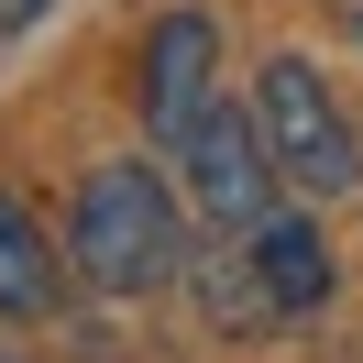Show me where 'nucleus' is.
<instances>
[{
	"mask_svg": "<svg viewBox=\"0 0 363 363\" xmlns=\"http://www.w3.org/2000/svg\"><path fill=\"white\" fill-rule=\"evenodd\" d=\"M77 275L99 297H143L165 275H187V231H177V199H165L155 165H99L77 187V231H67Z\"/></svg>",
	"mask_w": 363,
	"mask_h": 363,
	"instance_id": "f257e3e1",
	"label": "nucleus"
},
{
	"mask_svg": "<svg viewBox=\"0 0 363 363\" xmlns=\"http://www.w3.org/2000/svg\"><path fill=\"white\" fill-rule=\"evenodd\" d=\"M264 133H275L286 187H308V199H341V187L363 177V143H352V121L330 111V89H319L308 55H275L264 67Z\"/></svg>",
	"mask_w": 363,
	"mask_h": 363,
	"instance_id": "f03ea898",
	"label": "nucleus"
},
{
	"mask_svg": "<svg viewBox=\"0 0 363 363\" xmlns=\"http://www.w3.org/2000/svg\"><path fill=\"white\" fill-rule=\"evenodd\" d=\"M177 155H187V199H199L209 220H264L275 177H286V165H275V133H253L231 99H209V111L187 121Z\"/></svg>",
	"mask_w": 363,
	"mask_h": 363,
	"instance_id": "7ed1b4c3",
	"label": "nucleus"
},
{
	"mask_svg": "<svg viewBox=\"0 0 363 363\" xmlns=\"http://www.w3.org/2000/svg\"><path fill=\"white\" fill-rule=\"evenodd\" d=\"M209 89H220V33H209V11H165L155 45H143V133L187 143V121L209 111Z\"/></svg>",
	"mask_w": 363,
	"mask_h": 363,
	"instance_id": "20e7f679",
	"label": "nucleus"
},
{
	"mask_svg": "<svg viewBox=\"0 0 363 363\" xmlns=\"http://www.w3.org/2000/svg\"><path fill=\"white\" fill-rule=\"evenodd\" d=\"M187 286H199V308L220 319L231 341H253L264 319H286V297H275L264 253H187Z\"/></svg>",
	"mask_w": 363,
	"mask_h": 363,
	"instance_id": "39448f33",
	"label": "nucleus"
},
{
	"mask_svg": "<svg viewBox=\"0 0 363 363\" xmlns=\"http://www.w3.org/2000/svg\"><path fill=\"white\" fill-rule=\"evenodd\" d=\"M253 253H264V275H275V297H286V319L297 308H330V286H341V264H330V242H319V220H253Z\"/></svg>",
	"mask_w": 363,
	"mask_h": 363,
	"instance_id": "423d86ee",
	"label": "nucleus"
},
{
	"mask_svg": "<svg viewBox=\"0 0 363 363\" xmlns=\"http://www.w3.org/2000/svg\"><path fill=\"white\" fill-rule=\"evenodd\" d=\"M45 297H55V253H45V231H33L23 199H0V308L33 319Z\"/></svg>",
	"mask_w": 363,
	"mask_h": 363,
	"instance_id": "0eeeda50",
	"label": "nucleus"
},
{
	"mask_svg": "<svg viewBox=\"0 0 363 363\" xmlns=\"http://www.w3.org/2000/svg\"><path fill=\"white\" fill-rule=\"evenodd\" d=\"M23 23H45V0H0V33H23Z\"/></svg>",
	"mask_w": 363,
	"mask_h": 363,
	"instance_id": "6e6552de",
	"label": "nucleus"
},
{
	"mask_svg": "<svg viewBox=\"0 0 363 363\" xmlns=\"http://www.w3.org/2000/svg\"><path fill=\"white\" fill-rule=\"evenodd\" d=\"M0 363H11V352H0Z\"/></svg>",
	"mask_w": 363,
	"mask_h": 363,
	"instance_id": "1a4fd4ad",
	"label": "nucleus"
}]
</instances>
